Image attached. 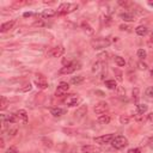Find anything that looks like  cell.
Returning a JSON list of instances; mask_svg holds the SVG:
<instances>
[{"mask_svg": "<svg viewBox=\"0 0 153 153\" xmlns=\"http://www.w3.org/2000/svg\"><path fill=\"white\" fill-rule=\"evenodd\" d=\"M14 23H16L14 20H10V22L4 23V24L1 25V27H0V31H1V32H6V31H8L10 29H12V27H13Z\"/></svg>", "mask_w": 153, "mask_h": 153, "instance_id": "cell-16", "label": "cell"}, {"mask_svg": "<svg viewBox=\"0 0 153 153\" xmlns=\"http://www.w3.org/2000/svg\"><path fill=\"white\" fill-rule=\"evenodd\" d=\"M146 56H147V53H146L145 49H139V50H137V57H139V59L143 60V59H146Z\"/></svg>", "mask_w": 153, "mask_h": 153, "instance_id": "cell-29", "label": "cell"}, {"mask_svg": "<svg viewBox=\"0 0 153 153\" xmlns=\"http://www.w3.org/2000/svg\"><path fill=\"white\" fill-rule=\"evenodd\" d=\"M30 16H32L31 12H25V13H24V17H30Z\"/></svg>", "mask_w": 153, "mask_h": 153, "instance_id": "cell-39", "label": "cell"}, {"mask_svg": "<svg viewBox=\"0 0 153 153\" xmlns=\"http://www.w3.org/2000/svg\"><path fill=\"white\" fill-rule=\"evenodd\" d=\"M148 146L153 149V137H151V139H149V141H148Z\"/></svg>", "mask_w": 153, "mask_h": 153, "instance_id": "cell-36", "label": "cell"}, {"mask_svg": "<svg viewBox=\"0 0 153 153\" xmlns=\"http://www.w3.org/2000/svg\"><path fill=\"white\" fill-rule=\"evenodd\" d=\"M120 17H121L124 22H133V20L135 19V16H134L133 13H130V12H123V13L120 14Z\"/></svg>", "mask_w": 153, "mask_h": 153, "instance_id": "cell-15", "label": "cell"}, {"mask_svg": "<svg viewBox=\"0 0 153 153\" xmlns=\"http://www.w3.org/2000/svg\"><path fill=\"white\" fill-rule=\"evenodd\" d=\"M111 145L116 149H122L128 145V140H127V137H124L122 135H118V136L114 137V140L111 141Z\"/></svg>", "mask_w": 153, "mask_h": 153, "instance_id": "cell-4", "label": "cell"}, {"mask_svg": "<svg viewBox=\"0 0 153 153\" xmlns=\"http://www.w3.org/2000/svg\"><path fill=\"white\" fill-rule=\"evenodd\" d=\"M81 27H82V30H84L87 35H93V32H94V30L92 29V26H91L87 22H82V23H81Z\"/></svg>", "mask_w": 153, "mask_h": 153, "instance_id": "cell-17", "label": "cell"}, {"mask_svg": "<svg viewBox=\"0 0 153 153\" xmlns=\"http://www.w3.org/2000/svg\"><path fill=\"white\" fill-rule=\"evenodd\" d=\"M79 102H80V98H79L78 94H71V96H68V97L66 98V100H65L66 105H68V106H75Z\"/></svg>", "mask_w": 153, "mask_h": 153, "instance_id": "cell-10", "label": "cell"}, {"mask_svg": "<svg viewBox=\"0 0 153 153\" xmlns=\"http://www.w3.org/2000/svg\"><path fill=\"white\" fill-rule=\"evenodd\" d=\"M86 114H87V106L86 105H80L76 109V111L74 112V116H75V118H82Z\"/></svg>", "mask_w": 153, "mask_h": 153, "instance_id": "cell-13", "label": "cell"}, {"mask_svg": "<svg viewBox=\"0 0 153 153\" xmlns=\"http://www.w3.org/2000/svg\"><path fill=\"white\" fill-rule=\"evenodd\" d=\"M137 67H139V69H142V71H145V69H147V65L146 63H143V62H137Z\"/></svg>", "mask_w": 153, "mask_h": 153, "instance_id": "cell-32", "label": "cell"}, {"mask_svg": "<svg viewBox=\"0 0 153 153\" xmlns=\"http://www.w3.org/2000/svg\"><path fill=\"white\" fill-rule=\"evenodd\" d=\"M16 115H17L19 122H22L23 124H26V123H27V112H26L25 110L20 109V110H18V111L16 112Z\"/></svg>", "mask_w": 153, "mask_h": 153, "instance_id": "cell-12", "label": "cell"}, {"mask_svg": "<svg viewBox=\"0 0 153 153\" xmlns=\"http://www.w3.org/2000/svg\"><path fill=\"white\" fill-rule=\"evenodd\" d=\"M147 120L151 121V122H153V112H149V114L147 115Z\"/></svg>", "mask_w": 153, "mask_h": 153, "instance_id": "cell-35", "label": "cell"}, {"mask_svg": "<svg viewBox=\"0 0 153 153\" xmlns=\"http://www.w3.org/2000/svg\"><path fill=\"white\" fill-rule=\"evenodd\" d=\"M8 105V100L6 97H1V104H0V110H5Z\"/></svg>", "mask_w": 153, "mask_h": 153, "instance_id": "cell-27", "label": "cell"}, {"mask_svg": "<svg viewBox=\"0 0 153 153\" xmlns=\"http://www.w3.org/2000/svg\"><path fill=\"white\" fill-rule=\"evenodd\" d=\"M135 32H136L139 36H145V35H147L148 29H147L146 26H143V25H139V26L135 29Z\"/></svg>", "mask_w": 153, "mask_h": 153, "instance_id": "cell-20", "label": "cell"}, {"mask_svg": "<svg viewBox=\"0 0 153 153\" xmlns=\"http://www.w3.org/2000/svg\"><path fill=\"white\" fill-rule=\"evenodd\" d=\"M80 66H81V65H80L78 61H73V62H71V63L63 66V67L60 69V74H71V73L75 72L76 69H79Z\"/></svg>", "mask_w": 153, "mask_h": 153, "instance_id": "cell-3", "label": "cell"}, {"mask_svg": "<svg viewBox=\"0 0 153 153\" xmlns=\"http://www.w3.org/2000/svg\"><path fill=\"white\" fill-rule=\"evenodd\" d=\"M84 81V76L82 75H76V76H72L71 79V82L73 85H78V84H81Z\"/></svg>", "mask_w": 153, "mask_h": 153, "instance_id": "cell-21", "label": "cell"}, {"mask_svg": "<svg viewBox=\"0 0 153 153\" xmlns=\"http://www.w3.org/2000/svg\"><path fill=\"white\" fill-rule=\"evenodd\" d=\"M148 5L149 6H153V1H148Z\"/></svg>", "mask_w": 153, "mask_h": 153, "instance_id": "cell-40", "label": "cell"}, {"mask_svg": "<svg viewBox=\"0 0 153 153\" xmlns=\"http://www.w3.org/2000/svg\"><path fill=\"white\" fill-rule=\"evenodd\" d=\"M6 153H18V151H17V148L16 147H10V148H7V151H6Z\"/></svg>", "mask_w": 153, "mask_h": 153, "instance_id": "cell-33", "label": "cell"}, {"mask_svg": "<svg viewBox=\"0 0 153 153\" xmlns=\"http://www.w3.org/2000/svg\"><path fill=\"white\" fill-rule=\"evenodd\" d=\"M110 43H111V42H110L109 38H103V37H100V38H96V39H92V41H91V45H92V48H93L94 50L104 49V48L109 47Z\"/></svg>", "mask_w": 153, "mask_h": 153, "instance_id": "cell-1", "label": "cell"}, {"mask_svg": "<svg viewBox=\"0 0 153 153\" xmlns=\"http://www.w3.org/2000/svg\"><path fill=\"white\" fill-rule=\"evenodd\" d=\"M151 74H152V75H153V68H152V69H151Z\"/></svg>", "mask_w": 153, "mask_h": 153, "instance_id": "cell-41", "label": "cell"}, {"mask_svg": "<svg viewBox=\"0 0 153 153\" xmlns=\"http://www.w3.org/2000/svg\"><path fill=\"white\" fill-rule=\"evenodd\" d=\"M108 109H109V104H108L106 102H99V103H97V104L94 105L93 111H94L97 115H103V114H105V112L108 111Z\"/></svg>", "mask_w": 153, "mask_h": 153, "instance_id": "cell-6", "label": "cell"}, {"mask_svg": "<svg viewBox=\"0 0 153 153\" xmlns=\"http://www.w3.org/2000/svg\"><path fill=\"white\" fill-rule=\"evenodd\" d=\"M68 90H69V85H68L67 82L62 81V82H60V85L57 86V88H56V91H55V96H56V97H62V96H65V94L67 93Z\"/></svg>", "mask_w": 153, "mask_h": 153, "instance_id": "cell-8", "label": "cell"}, {"mask_svg": "<svg viewBox=\"0 0 153 153\" xmlns=\"http://www.w3.org/2000/svg\"><path fill=\"white\" fill-rule=\"evenodd\" d=\"M55 14H56V12L54 10H44L42 12V17H44V18H50V17H54Z\"/></svg>", "mask_w": 153, "mask_h": 153, "instance_id": "cell-22", "label": "cell"}, {"mask_svg": "<svg viewBox=\"0 0 153 153\" xmlns=\"http://www.w3.org/2000/svg\"><path fill=\"white\" fill-rule=\"evenodd\" d=\"M115 63L118 66V67H124V65H126V61H124V59L123 57H121V56H115Z\"/></svg>", "mask_w": 153, "mask_h": 153, "instance_id": "cell-24", "label": "cell"}, {"mask_svg": "<svg viewBox=\"0 0 153 153\" xmlns=\"http://www.w3.org/2000/svg\"><path fill=\"white\" fill-rule=\"evenodd\" d=\"M76 8H78V5H76V4L63 2V4H61V5L57 7L56 13H57V14H67V13L73 12V11H74V10H76Z\"/></svg>", "mask_w": 153, "mask_h": 153, "instance_id": "cell-2", "label": "cell"}, {"mask_svg": "<svg viewBox=\"0 0 153 153\" xmlns=\"http://www.w3.org/2000/svg\"><path fill=\"white\" fill-rule=\"evenodd\" d=\"M63 53H65V48L62 45H56L48 51V55L51 57H60L63 55Z\"/></svg>", "mask_w": 153, "mask_h": 153, "instance_id": "cell-7", "label": "cell"}, {"mask_svg": "<svg viewBox=\"0 0 153 153\" xmlns=\"http://www.w3.org/2000/svg\"><path fill=\"white\" fill-rule=\"evenodd\" d=\"M118 4H120V5H122V6H127V5H128V2H127V1H118Z\"/></svg>", "mask_w": 153, "mask_h": 153, "instance_id": "cell-37", "label": "cell"}, {"mask_svg": "<svg viewBox=\"0 0 153 153\" xmlns=\"http://www.w3.org/2000/svg\"><path fill=\"white\" fill-rule=\"evenodd\" d=\"M120 123L121 124H128L129 123V116L128 115H121L120 116Z\"/></svg>", "mask_w": 153, "mask_h": 153, "instance_id": "cell-28", "label": "cell"}, {"mask_svg": "<svg viewBox=\"0 0 153 153\" xmlns=\"http://www.w3.org/2000/svg\"><path fill=\"white\" fill-rule=\"evenodd\" d=\"M127 153H141V149L140 148H130V149H128Z\"/></svg>", "mask_w": 153, "mask_h": 153, "instance_id": "cell-34", "label": "cell"}, {"mask_svg": "<svg viewBox=\"0 0 153 153\" xmlns=\"http://www.w3.org/2000/svg\"><path fill=\"white\" fill-rule=\"evenodd\" d=\"M50 114L54 116V117H60L65 114V110L61 109V108H51L50 109Z\"/></svg>", "mask_w": 153, "mask_h": 153, "instance_id": "cell-18", "label": "cell"}, {"mask_svg": "<svg viewBox=\"0 0 153 153\" xmlns=\"http://www.w3.org/2000/svg\"><path fill=\"white\" fill-rule=\"evenodd\" d=\"M152 37H153V33H152Z\"/></svg>", "mask_w": 153, "mask_h": 153, "instance_id": "cell-42", "label": "cell"}, {"mask_svg": "<svg viewBox=\"0 0 153 153\" xmlns=\"http://www.w3.org/2000/svg\"><path fill=\"white\" fill-rule=\"evenodd\" d=\"M133 98H134L135 102H137V99H139V88L137 87H135L133 90Z\"/></svg>", "mask_w": 153, "mask_h": 153, "instance_id": "cell-31", "label": "cell"}, {"mask_svg": "<svg viewBox=\"0 0 153 153\" xmlns=\"http://www.w3.org/2000/svg\"><path fill=\"white\" fill-rule=\"evenodd\" d=\"M103 66H104V65H103V62H102V61H97L96 63H93L92 72H93V73H96V74H98V73L103 72V71H104V67H103Z\"/></svg>", "mask_w": 153, "mask_h": 153, "instance_id": "cell-14", "label": "cell"}, {"mask_svg": "<svg viewBox=\"0 0 153 153\" xmlns=\"http://www.w3.org/2000/svg\"><path fill=\"white\" fill-rule=\"evenodd\" d=\"M111 121V116L110 115H99V117H98V122L100 123V124H108L109 122Z\"/></svg>", "mask_w": 153, "mask_h": 153, "instance_id": "cell-19", "label": "cell"}, {"mask_svg": "<svg viewBox=\"0 0 153 153\" xmlns=\"http://www.w3.org/2000/svg\"><path fill=\"white\" fill-rule=\"evenodd\" d=\"M37 76H38V78L35 80L36 86H37L38 88H41V90L47 88V87H48V82H47L45 78H43V75H37Z\"/></svg>", "mask_w": 153, "mask_h": 153, "instance_id": "cell-11", "label": "cell"}, {"mask_svg": "<svg viewBox=\"0 0 153 153\" xmlns=\"http://www.w3.org/2000/svg\"><path fill=\"white\" fill-rule=\"evenodd\" d=\"M105 86L108 88H110V90H116L117 88V84H116L115 80H106L105 81Z\"/></svg>", "mask_w": 153, "mask_h": 153, "instance_id": "cell-23", "label": "cell"}, {"mask_svg": "<svg viewBox=\"0 0 153 153\" xmlns=\"http://www.w3.org/2000/svg\"><path fill=\"white\" fill-rule=\"evenodd\" d=\"M114 137H115L114 134H105V135L94 137L93 141L97 142V143H99V145H105V143H111V141L114 140Z\"/></svg>", "mask_w": 153, "mask_h": 153, "instance_id": "cell-5", "label": "cell"}, {"mask_svg": "<svg viewBox=\"0 0 153 153\" xmlns=\"http://www.w3.org/2000/svg\"><path fill=\"white\" fill-rule=\"evenodd\" d=\"M100 147L96 146V145H86L81 147V152L82 153H100Z\"/></svg>", "mask_w": 153, "mask_h": 153, "instance_id": "cell-9", "label": "cell"}, {"mask_svg": "<svg viewBox=\"0 0 153 153\" xmlns=\"http://www.w3.org/2000/svg\"><path fill=\"white\" fill-rule=\"evenodd\" d=\"M120 29H121V30H127V29H128V26L122 24V25H120Z\"/></svg>", "mask_w": 153, "mask_h": 153, "instance_id": "cell-38", "label": "cell"}, {"mask_svg": "<svg viewBox=\"0 0 153 153\" xmlns=\"http://www.w3.org/2000/svg\"><path fill=\"white\" fill-rule=\"evenodd\" d=\"M145 94H146V97H147L149 100H153V86L147 87V90H146Z\"/></svg>", "mask_w": 153, "mask_h": 153, "instance_id": "cell-26", "label": "cell"}, {"mask_svg": "<svg viewBox=\"0 0 153 153\" xmlns=\"http://www.w3.org/2000/svg\"><path fill=\"white\" fill-rule=\"evenodd\" d=\"M17 131H18L17 128H8V129H7V135H8L10 137H13V136L17 134Z\"/></svg>", "mask_w": 153, "mask_h": 153, "instance_id": "cell-30", "label": "cell"}, {"mask_svg": "<svg viewBox=\"0 0 153 153\" xmlns=\"http://www.w3.org/2000/svg\"><path fill=\"white\" fill-rule=\"evenodd\" d=\"M136 108H137V112L141 114V115H143V114L147 111V109H148L146 104H137Z\"/></svg>", "mask_w": 153, "mask_h": 153, "instance_id": "cell-25", "label": "cell"}]
</instances>
